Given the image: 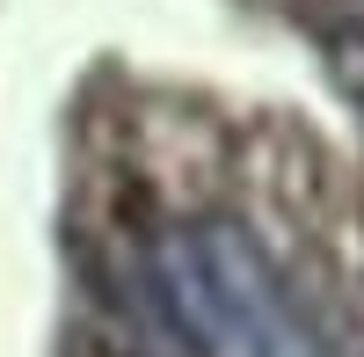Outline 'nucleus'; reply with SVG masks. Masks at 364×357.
Instances as JSON below:
<instances>
[{
	"label": "nucleus",
	"instance_id": "1",
	"mask_svg": "<svg viewBox=\"0 0 364 357\" xmlns=\"http://www.w3.org/2000/svg\"><path fill=\"white\" fill-rule=\"evenodd\" d=\"M197 262H204V277H211L226 343H240L248 357H321L314 336L299 329V314H291V299H284L277 270H269V255L248 241V226L211 219V226L197 233Z\"/></svg>",
	"mask_w": 364,
	"mask_h": 357
},
{
	"label": "nucleus",
	"instance_id": "2",
	"mask_svg": "<svg viewBox=\"0 0 364 357\" xmlns=\"http://www.w3.org/2000/svg\"><path fill=\"white\" fill-rule=\"evenodd\" d=\"M357 95H364V87H357Z\"/></svg>",
	"mask_w": 364,
	"mask_h": 357
}]
</instances>
